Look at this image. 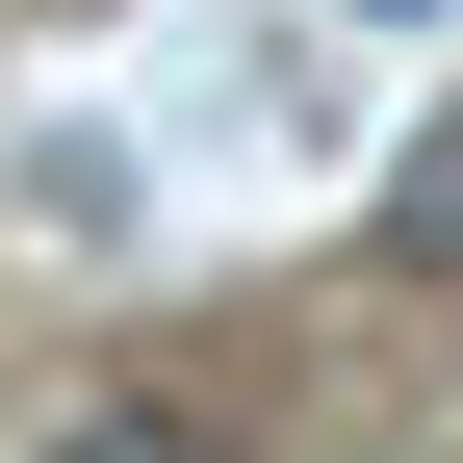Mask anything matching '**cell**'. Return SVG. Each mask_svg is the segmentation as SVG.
Masks as SVG:
<instances>
[{
	"label": "cell",
	"mask_w": 463,
	"mask_h": 463,
	"mask_svg": "<svg viewBox=\"0 0 463 463\" xmlns=\"http://www.w3.org/2000/svg\"><path fill=\"white\" fill-rule=\"evenodd\" d=\"M361 26H438V0H361Z\"/></svg>",
	"instance_id": "obj_3"
},
{
	"label": "cell",
	"mask_w": 463,
	"mask_h": 463,
	"mask_svg": "<svg viewBox=\"0 0 463 463\" xmlns=\"http://www.w3.org/2000/svg\"><path fill=\"white\" fill-rule=\"evenodd\" d=\"M386 283H463V129H412V181H386Z\"/></svg>",
	"instance_id": "obj_1"
},
{
	"label": "cell",
	"mask_w": 463,
	"mask_h": 463,
	"mask_svg": "<svg viewBox=\"0 0 463 463\" xmlns=\"http://www.w3.org/2000/svg\"><path fill=\"white\" fill-rule=\"evenodd\" d=\"M26 463H206V438H181V412H52Z\"/></svg>",
	"instance_id": "obj_2"
}]
</instances>
